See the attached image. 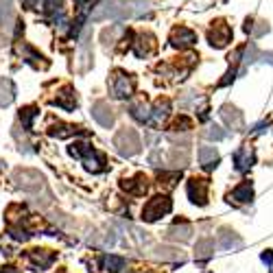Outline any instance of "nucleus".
Segmentation results:
<instances>
[{"instance_id": "1", "label": "nucleus", "mask_w": 273, "mask_h": 273, "mask_svg": "<svg viewBox=\"0 0 273 273\" xmlns=\"http://www.w3.org/2000/svg\"><path fill=\"white\" fill-rule=\"evenodd\" d=\"M169 210H171V199H169V197H155V199H151L149 204L144 205L142 219L144 221H155V219H160L162 214H166Z\"/></svg>"}, {"instance_id": "2", "label": "nucleus", "mask_w": 273, "mask_h": 273, "mask_svg": "<svg viewBox=\"0 0 273 273\" xmlns=\"http://www.w3.org/2000/svg\"><path fill=\"white\" fill-rule=\"evenodd\" d=\"M188 197L193 204L204 205L208 199V181L205 179H190L188 181Z\"/></svg>"}, {"instance_id": "3", "label": "nucleus", "mask_w": 273, "mask_h": 273, "mask_svg": "<svg viewBox=\"0 0 273 273\" xmlns=\"http://www.w3.org/2000/svg\"><path fill=\"white\" fill-rule=\"evenodd\" d=\"M230 37H232V31L225 27V24H216V27L210 31V44L216 48L225 46V44L230 42Z\"/></svg>"}, {"instance_id": "4", "label": "nucleus", "mask_w": 273, "mask_h": 273, "mask_svg": "<svg viewBox=\"0 0 273 273\" xmlns=\"http://www.w3.org/2000/svg\"><path fill=\"white\" fill-rule=\"evenodd\" d=\"M92 116L99 120L101 125H103V127H109V125H112V120H114L112 118V109H109L105 103H94L92 105Z\"/></svg>"}, {"instance_id": "5", "label": "nucleus", "mask_w": 273, "mask_h": 273, "mask_svg": "<svg viewBox=\"0 0 273 273\" xmlns=\"http://www.w3.org/2000/svg\"><path fill=\"white\" fill-rule=\"evenodd\" d=\"M199 162L205 169H214L216 162H219V153H216L214 146H201L199 149Z\"/></svg>"}, {"instance_id": "6", "label": "nucleus", "mask_w": 273, "mask_h": 273, "mask_svg": "<svg viewBox=\"0 0 273 273\" xmlns=\"http://www.w3.org/2000/svg\"><path fill=\"white\" fill-rule=\"evenodd\" d=\"M131 90H134V83H131V79H127L125 74H120V77L114 79V94H116L118 99L129 97Z\"/></svg>"}, {"instance_id": "7", "label": "nucleus", "mask_w": 273, "mask_h": 273, "mask_svg": "<svg viewBox=\"0 0 273 273\" xmlns=\"http://www.w3.org/2000/svg\"><path fill=\"white\" fill-rule=\"evenodd\" d=\"M234 162H236V169H239V171H247V169H249L251 162H254V153L249 151V146H245V149L236 151Z\"/></svg>"}, {"instance_id": "8", "label": "nucleus", "mask_w": 273, "mask_h": 273, "mask_svg": "<svg viewBox=\"0 0 273 273\" xmlns=\"http://www.w3.org/2000/svg\"><path fill=\"white\" fill-rule=\"evenodd\" d=\"M221 116L225 118V123L230 125V127H242V116L236 107H230V105H227V107H223Z\"/></svg>"}, {"instance_id": "9", "label": "nucleus", "mask_w": 273, "mask_h": 273, "mask_svg": "<svg viewBox=\"0 0 273 273\" xmlns=\"http://www.w3.org/2000/svg\"><path fill=\"white\" fill-rule=\"evenodd\" d=\"M232 197H234L236 201H251V197H254V193H251V184H249V181L240 184L239 188L232 193Z\"/></svg>"}, {"instance_id": "10", "label": "nucleus", "mask_w": 273, "mask_h": 273, "mask_svg": "<svg viewBox=\"0 0 273 273\" xmlns=\"http://www.w3.org/2000/svg\"><path fill=\"white\" fill-rule=\"evenodd\" d=\"M105 267H107V271L116 273L118 269H123V267H125V260H123V258H118V256H107V258H105Z\"/></svg>"}, {"instance_id": "11", "label": "nucleus", "mask_w": 273, "mask_h": 273, "mask_svg": "<svg viewBox=\"0 0 273 273\" xmlns=\"http://www.w3.org/2000/svg\"><path fill=\"white\" fill-rule=\"evenodd\" d=\"M210 249H214V240L205 239V240H199V245H197V251H199V258H208L210 256Z\"/></svg>"}, {"instance_id": "12", "label": "nucleus", "mask_w": 273, "mask_h": 273, "mask_svg": "<svg viewBox=\"0 0 273 273\" xmlns=\"http://www.w3.org/2000/svg\"><path fill=\"white\" fill-rule=\"evenodd\" d=\"M208 136H210V138H214V140H223L227 134H225V131H219V127H210Z\"/></svg>"}, {"instance_id": "13", "label": "nucleus", "mask_w": 273, "mask_h": 273, "mask_svg": "<svg viewBox=\"0 0 273 273\" xmlns=\"http://www.w3.org/2000/svg\"><path fill=\"white\" fill-rule=\"evenodd\" d=\"M262 260H265V262H269V265H273V254H271V251L262 254Z\"/></svg>"}, {"instance_id": "14", "label": "nucleus", "mask_w": 273, "mask_h": 273, "mask_svg": "<svg viewBox=\"0 0 273 273\" xmlns=\"http://www.w3.org/2000/svg\"><path fill=\"white\" fill-rule=\"evenodd\" d=\"M2 273H20L18 269H13V267H7V269H4Z\"/></svg>"}, {"instance_id": "15", "label": "nucleus", "mask_w": 273, "mask_h": 273, "mask_svg": "<svg viewBox=\"0 0 273 273\" xmlns=\"http://www.w3.org/2000/svg\"><path fill=\"white\" fill-rule=\"evenodd\" d=\"M271 273H273V271H271Z\"/></svg>"}]
</instances>
